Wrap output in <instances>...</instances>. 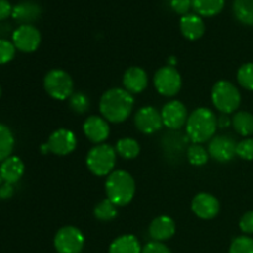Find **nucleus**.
<instances>
[{"instance_id":"obj_1","label":"nucleus","mask_w":253,"mask_h":253,"mask_svg":"<svg viewBox=\"0 0 253 253\" xmlns=\"http://www.w3.org/2000/svg\"><path fill=\"white\" fill-rule=\"evenodd\" d=\"M135 100L132 94L123 88H111L101 95L99 110L108 123L120 124L132 113Z\"/></svg>"},{"instance_id":"obj_2","label":"nucleus","mask_w":253,"mask_h":253,"mask_svg":"<svg viewBox=\"0 0 253 253\" xmlns=\"http://www.w3.org/2000/svg\"><path fill=\"white\" fill-rule=\"evenodd\" d=\"M187 136L193 143H202L210 141L216 133L217 116L209 108H198L188 116Z\"/></svg>"},{"instance_id":"obj_3","label":"nucleus","mask_w":253,"mask_h":253,"mask_svg":"<svg viewBox=\"0 0 253 253\" xmlns=\"http://www.w3.org/2000/svg\"><path fill=\"white\" fill-rule=\"evenodd\" d=\"M105 192L108 199L111 200L116 207H125L135 197V179L126 170H114L108 175Z\"/></svg>"},{"instance_id":"obj_4","label":"nucleus","mask_w":253,"mask_h":253,"mask_svg":"<svg viewBox=\"0 0 253 253\" xmlns=\"http://www.w3.org/2000/svg\"><path fill=\"white\" fill-rule=\"evenodd\" d=\"M116 151L113 146L100 143L89 150L86 155V167L96 177L111 174L116 165Z\"/></svg>"},{"instance_id":"obj_5","label":"nucleus","mask_w":253,"mask_h":253,"mask_svg":"<svg viewBox=\"0 0 253 253\" xmlns=\"http://www.w3.org/2000/svg\"><path fill=\"white\" fill-rule=\"evenodd\" d=\"M211 100L220 113L229 115L241 105V93L231 82L219 81L212 86Z\"/></svg>"},{"instance_id":"obj_6","label":"nucleus","mask_w":253,"mask_h":253,"mask_svg":"<svg viewBox=\"0 0 253 253\" xmlns=\"http://www.w3.org/2000/svg\"><path fill=\"white\" fill-rule=\"evenodd\" d=\"M43 86L46 93L54 100H68L74 93L73 79L66 71L59 68L51 69L44 76Z\"/></svg>"},{"instance_id":"obj_7","label":"nucleus","mask_w":253,"mask_h":253,"mask_svg":"<svg viewBox=\"0 0 253 253\" xmlns=\"http://www.w3.org/2000/svg\"><path fill=\"white\" fill-rule=\"evenodd\" d=\"M53 245L58 253H81L85 245V237L78 227L68 225L57 231Z\"/></svg>"},{"instance_id":"obj_8","label":"nucleus","mask_w":253,"mask_h":253,"mask_svg":"<svg viewBox=\"0 0 253 253\" xmlns=\"http://www.w3.org/2000/svg\"><path fill=\"white\" fill-rule=\"evenodd\" d=\"M155 88L161 95L170 96L177 95L182 88V77L173 66L161 67L153 77Z\"/></svg>"},{"instance_id":"obj_9","label":"nucleus","mask_w":253,"mask_h":253,"mask_svg":"<svg viewBox=\"0 0 253 253\" xmlns=\"http://www.w3.org/2000/svg\"><path fill=\"white\" fill-rule=\"evenodd\" d=\"M12 43L19 51L31 53L41 44V32L34 25H20L12 32Z\"/></svg>"},{"instance_id":"obj_10","label":"nucleus","mask_w":253,"mask_h":253,"mask_svg":"<svg viewBox=\"0 0 253 253\" xmlns=\"http://www.w3.org/2000/svg\"><path fill=\"white\" fill-rule=\"evenodd\" d=\"M237 142L229 135L214 136L209 141L208 152L211 158L220 163H227L236 157Z\"/></svg>"},{"instance_id":"obj_11","label":"nucleus","mask_w":253,"mask_h":253,"mask_svg":"<svg viewBox=\"0 0 253 253\" xmlns=\"http://www.w3.org/2000/svg\"><path fill=\"white\" fill-rule=\"evenodd\" d=\"M163 125L169 130H179L185 126L188 120V110L179 100H170L165 104L161 110Z\"/></svg>"},{"instance_id":"obj_12","label":"nucleus","mask_w":253,"mask_h":253,"mask_svg":"<svg viewBox=\"0 0 253 253\" xmlns=\"http://www.w3.org/2000/svg\"><path fill=\"white\" fill-rule=\"evenodd\" d=\"M135 125L140 132L145 135H152L162 128L163 121L161 111L153 106H142L135 114Z\"/></svg>"},{"instance_id":"obj_13","label":"nucleus","mask_w":253,"mask_h":253,"mask_svg":"<svg viewBox=\"0 0 253 253\" xmlns=\"http://www.w3.org/2000/svg\"><path fill=\"white\" fill-rule=\"evenodd\" d=\"M49 152L57 156H67L77 147V137L71 130L58 128L49 135L47 141Z\"/></svg>"},{"instance_id":"obj_14","label":"nucleus","mask_w":253,"mask_h":253,"mask_svg":"<svg viewBox=\"0 0 253 253\" xmlns=\"http://www.w3.org/2000/svg\"><path fill=\"white\" fill-rule=\"evenodd\" d=\"M192 210L199 219L211 220L220 211V203L210 193H199L192 200Z\"/></svg>"},{"instance_id":"obj_15","label":"nucleus","mask_w":253,"mask_h":253,"mask_svg":"<svg viewBox=\"0 0 253 253\" xmlns=\"http://www.w3.org/2000/svg\"><path fill=\"white\" fill-rule=\"evenodd\" d=\"M83 132L90 142L100 145L110 135V126L101 116L91 115L83 124Z\"/></svg>"},{"instance_id":"obj_16","label":"nucleus","mask_w":253,"mask_h":253,"mask_svg":"<svg viewBox=\"0 0 253 253\" xmlns=\"http://www.w3.org/2000/svg\"><path fill=\"white\" fill-rule=\"evenodd\" d=\"M148 234L153 241L163 242L172 239L175 234L174 220L167 215H161L152 220L148 227Z\"/></svg>"},{"instance_id":"obj_17","label":"nucleus","mask_w":253,"mask_h":253,"mask_svg":"<svg viewBox=\"0 0 253 253\" xmlns=\"http://www.w3.org/2000/svg\"><path fill=\"white\" fill-rule=\"evenodd\" d=\"M124 89L131 94H140L147 88L148 76L141 67H130L126 69L123 77Z\"/></svg>"},{"instance_id":"obj_18","label":"nucleus","mask_w":253,"mask_h":253,"mask_svg":"<svg viewBox=\"0 0 253 253\" xmlns=\"http://www.w3.org/2000/svg\"><path fill=\"white\" fill-rule=\"evenodd\" d=\"M42 9L32 0H24L12 7V19L21 25H32L41 16Z\"/></svg>"},{"instance_id":"obj_19","label":"nucleus","mask_w":253,"mask_h":253,"mask_svg":"<svg viewBox=\"0 0 253 253\" xmlns=\"http://www.w3.org/2000/svg\"><path fill=\"white\" fill-rule=\"evenodd\" d=\"M179 27L183 36L190 41H197L205 34L204 20L198 14H188L182 16Z\"/></svg>"},{"instance_id":"obj_20","label":"nucleus","mask_w":253,"mask_h":253,"mask_svg":"<svg viewBox=\"0 0 253 253\" xmlns=\"http://www.w3.org/2000/svg\"><path fill=\"white\" fill-rule=\"evenodd\" d=\"M25 172V165L17 156H10L0 165V175L4 183L15 184L21 179Z\"/></svg>"},{"instance_id":"obj_21","label":"nucleus","mask_w":253,"mask_h":253,"mask_svg":"<svg viewBox=\"0 0 253 253\" xmlns=\"http://www.w3.org/2000/svg\"><path fill=\"white\" fill-rule=\"evenodd\" d=\"M140 241L135 235H121L118 239L114 240L109 246V253H141Z\"/></svg>"},{"instance_id":"obj_22","label":"nucleus","mask_w":253,"mask_h":253,"mask_svg":"<svg viewBox=\"0 0 253 253\" xmlns=\"http://www.w3.org/2000/svg\"><path fill=\"white\" fill-rule=\"evenodd\" d=\"M192 6L199 16L211 17L222 11L225 0H192Z\"/></svg>"},{"instance_id":"obj_23","label":"nucleus","mask_w":253,"mask_h":253,"mask_svg":"<svg viewBox=\"0 0 253 253\" xmlns=\"http://www.w3.org/2000/svg\"><path fill=\"white\" fill-rule=\"evenodd\" d=\"M232 127L240 136L249 137L253 135V114L249 111H237L231 118Z\"/></svg>"},{"instance_id":"obj_24","label":"nucleus","mask_w":253,"mask_h":253,"mask_svg":"<svg viewBox=\"0 0 253 253\" xmlns=\"http://www.w3.org/2000/svg\"><path fill=\"white\" fill-rule=\"evenodd\" d=\"M232 10L241 24L253 26V0H234Z\"/></svg>"},{"instance_id":"obj_25","label":"nucleus","mask_w":253,"mask_h":253,"mask_svg":"<svg viewBox=\"0 0 253 253\" xmlns=\"http://www.w3.org/2000/svg\"><path fill=\"white\" fill-rule=\"evenodd\" d=\"M140 143L132 137H123L116 142L115 151L120 157L125 160H133L140 153Z\"/></svg>"},{"instance_id":"obj_26","label":"nucleus","mask_w":253,"mask_h":253,"mask_svg":"<svg viewBox=\"0 0 253 253\" xmlns=\"http://www.w3.org/2000/svg\"><path fill=\"white\" fill-rule=\"evenodd\" d=\"M14 146V133L6 125L0 123V163L11 156Z\"/></svg>"},{"instance_id":"obj_27","label":"nucleus","mask_w":253,"mask_h":253,"mask_svg":"<svg viewBox=\"0 0 253 253\" xmlns=\"http://www.w3.org/2000/svg\"><path fill=\"white\" fill-rule=\"evenodd\" d=\"M94 216L100 221H111L118 216V207L111 200L103 199L94 208Z\"/></svg>"},{"instance_id":"obj_28","label":"nucleus","mask_w":253,"mask_h":253,"mask_svg":"<svg viewBox=\"0 0 253 253\" xmlns=\"http://www.w3.org/2000/svg\"><path fill=\"white\" fill-rule=\"evenodd\" d=\"M209 152L204 146L199 143H193L187 150V158L189 163L194 167H202L209 161Z\"/></svg>"},{"instance_id":"obj_29","label":"nucleus","mask_w":253,"mask_h":253,"mask_svg":"<svg viewBox=\"0 0 253 253\" xmlns=\"http://www.w3.org/2000/svg\"><path fill=\"white\" fill-rule=\"evenodd\" d=\"M89 105V98L82 91H76V93L72 94L68 99V106L74 114H78V115H83L88 111Z\"/></svg>"},{"instance_id":"obj_30","label":"nucleus","mask_w":253,"mask_h":253,"mask_svg":"<svg viewBox=\"0 0 253 253\" xmlns=\"http://www.w3.org/2000/svg\"><path fill=\"white\" fill-rule=\"evenodd\" d=\"M237 82L246 90L253 91V63L242 64L237 71Z\"/></svg>"},{"instance_id":"obj_31","label":"nucleus","mask_w":253,"mask_h":253,"mask_svg":"<svg viewBox=\"0 0 253 253\" xmlns=\"http://www.w3.org/2000/svg\"><path fill=\"white\" fill-rule=\"evenodd\" d=\"M229 253H253V239L250 236H239L232 240Z\"/></svg>"},{"instance_id":"obj_32","label":"nucleus","mask_w":253,"mask_h":253,"mask_svg":"<svg viewBox=\"0 0 253 253\" xmlns=\"http://www.w3.org/2000/svg\"><path fill=\"white\" fill-rule=\"evenodd\" d=\"M236 155L241 160L253 161V138L247 137L237 142Z\"/></svg>"},{"instance_id":"obj_33","label":"nucleus","mask_w":253,"mask_h":253,"mask_svg":"<svg viewBox=\"0 0 253 253\" xmlns=\"http://www.w3.org/2000/svg\"><path fill=\"white\" fill-rule=\"evenodd\" d=\"M15 48L14 43L9 40L0 39V64H6L15 57Z\"/></svg>"},{"instance_id":"obj_34","label":"nucleus","mask_w":253,"mask_h":253,"mask_svg":"<svg viewBox=\"0 0 253 253\" xmlns=\"http://www.w3.org/2000/svg\"><path fill=\"white\" fill-rule=\"evenodd\" d=\"M170 7L173 11L178 15H184L189 14L190 9H192V0H170Z\"/></svg>"},{"instance_id":"obj_35","label":"nucleus","mask_w":253,"mask_h":253,"mask_svg":"<svg viewBox=\"0 0 253 253\" xmlns=\"http://www.w3.org/2000/svg\"><path fill=\"white\" fill-rule=\"evenodd\" d=\"M240 230L244 232L245 235H252L253 234V210L251 211L245 212L240 219Z\"/></svg>"},{"instance_id":"obj_36","label":"nucleus","mask_w":253,"mask_h":253,"mask_svg":"<svg viewBox=\"0 0 253 253\" xmlns=\"http://www.w3.org/2000/svg\"><path fill=\"white\" fill-rule=\"evenodd\" d=\"M141 253H172V251L163 242L151 241L142 247Z\"/></svg>"},{"instance_id":"obj_37","label":"nucleus","mask_w":253,"mask_h":253,"mask_svg":"<svg viewBox=\"0 0 253 253\" xmlns=\"http://www.w3.org/2000/svg\"><path fill=\"white\" fill-rule=\"evenodd\" d=\"M12 6L7 0H0V21L11 16Z\"/></svg>"},{"instance_id":"obj_38","label":"nucleus","mask_w":253,"mask_h":253,"mask_svg":"<svg viewBox=\"0 0 253 253\" xmlns=\"http://www.w3.org/2000/svg\"><path fill=\"white\" fill-rule=\"evenodd\" d=\"M14 195V188L12 184L4 183L0 185V199H10Z\"/></svg>"},{"instance_id":"obj_39","label":"nucleus","mask_w":253,"mask_h":253,"mask_svg":"<svg viewBox=\"0 0 253 253\" xmlns=\"http://www.w3.org/2000/svg\"><path fill=\"white\" fill-rule=\"evenodd\" d=\"M232 125V120L226 115V114H221L217 116V127L220 128H226Z\"/></svg>"},{"instance_id":"obj_40","label":"nucleus","mask_w":253,"mask_h":253,"mask_svg":"<svg viewBox=\"0 0 253 253\" xmlns=\"http://www.w3.org/2000/svg\"><path fill=\"white\" fill-rule=\"evenodd\" d=\"M1 94H2V90H1V86H0V98H1Z\"/></svg>"},{"instance_id":"obj_41","label":"nucleus","mask_w":253,"mask_h":253,"mask_svg":"<svg viewBox=\"0 0 253 253\" xmlns=\"http://www.w3.org/2000/svg\"><path fill=\"white\" fill-rule=\"evenodd\" d=\"M1 183H2V179H1V175H0V185H1Z\"/></svg>"}]
</instances>
